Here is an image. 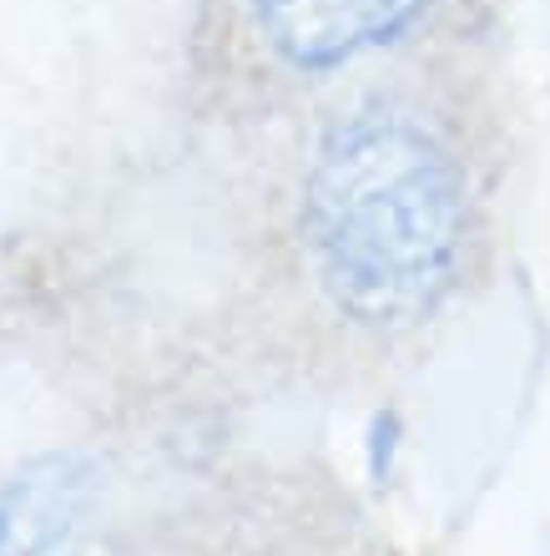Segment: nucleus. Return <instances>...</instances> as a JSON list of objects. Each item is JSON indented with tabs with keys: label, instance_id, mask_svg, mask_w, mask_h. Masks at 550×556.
Wrapping results in <instances>:
<instances>
[{
	"label": "nucleus",
	"instance_id": "f257e3e1",
	"mask_svg": "<svg viewBox=\"0 0 550 556\" xmlns=\"http://www.w3.org/2000/svg\"><path fill=\"white\" fill-rule=\"evenodd\" d=\"M304 223L333 304L363 324H409L460 268L464 173L424 122L363 112L323 142Z\"/></svg>",
	"mask_w": 550,
	"mask_h": 556
},
{
	"label": "nucleus",
	"instance_id": "f03ea898",
	"mask_svg": "<svg viewBox=\"0 0 550 556\" xmlns=\"http://www.w3.org/2000/svg\"><path fill=\"white\" fill-rule=\"evenodd\" d=\"M435 0H247L253 30L298 72H333L405 36Z\"/></svg>",
	"mask_w": 550,
	"mask_h": 556
},
{
	"label": "nucleus",
	"instance_id": "7ed1b4c3",
	"mask_svg": "<svg viewBox=\"0 0 550 556\" xmlns=\"http://www.w3.org/2000/svg\"><path fill=\"white\" fill-rule=\"evenodd\" d=\"M102 481L76 451L36 455L0 485V556H76Z\"/></svg>",
	"mask_w": 550,
	"mask_h": 556
}]
</instances>
